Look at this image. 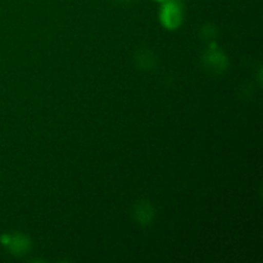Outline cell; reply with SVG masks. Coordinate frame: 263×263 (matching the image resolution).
I'll use <instances>...</instances> for the list:
<instances>
[{
    "label": "cell",
    "mask_w": 263,
    "mask_h": 263,
    "mask_svg": "<svg viewBox=\"0 0 263 263\" xmlns=\"http://www.w3.org/2000/svg\"><path fill=\"white\" fill-rule=\"evenodd\" d=\"M134 216H135L136 221L139 223H141V225H148V223H152V221H153L154 211L149 203L140 202L134 208Z\"/></svg>",
    "instance_id": "cell-3"
},
{
    "label": "cell",
    "mask_w": 263,
    "mask_h": 263,
    "mask_svg": "<svg viewBox=\"0 0 263 263\" xmlns=\"http://www.w3.org/2000/svg\"><path fill=\"white\" fill-rule=\"evenodd\" d=\"M159 22L166 30L175 31L184 22V8L180 0H166L161 3Z\"/></svg>",
    "instance_id": "cell-1"
},
{
    "label": "cell",
    "mask_w": 263,
    "mask_h": 263,
    "mask_svg": "<svg viewBox=\"0 0 263 263\" xmlns=\"http://www.w3.org/2000/svg\"><path fill=\"white\" fill-rule=\"evenodd\" d=\"M154 2H157V3H163V2H166V0H154Z\"/></svg>",
    "instance_id": "cell-4"
},
{
    "label": "cell",
    "mask_w": 263,
    "mask_h": 263,
    "mask_svg": "<svg viewBox=\"0 0 263 263\" xmlns=\"http://www.w3.org/2000/svg\"><path fill=\"white\" fill-rule=\"evenodd\" d=\"M122 2H123V0H122Z\"/></svg>",
    "instance_id": "cell-5"
},
{
    "label": "cell",
    "mask_w": 263,
    "mask_h": 263,
    "mask_svg": "<svg viewBox=\"0 0 263 263\" xmlns=\"http://www.w3.org/2000/svg\"><path fill=\"white\" fill-rule=\"evenodd\" d=\"M3 246L7 247L13 254H23L26 251L30 249V240H28L27 236L22 235V234H14V235H10V234H4V235L0 238Z\"/></svg>",
    "instance_id": "cell-2"
}]
</instances>
